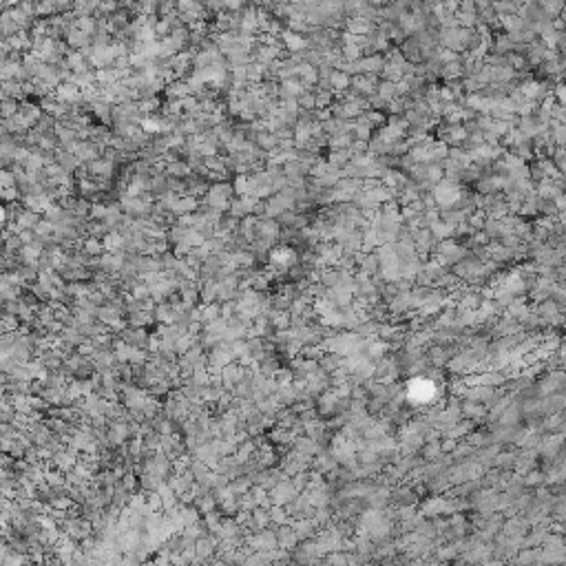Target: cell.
<instances>
[{
	"mask_svg": "<svg viewBox=\"0 0 566 566\" xmlns=\"http://www.w3.org/2000/svg\"><path fill=\"white\" fill-rule=\"evenodd\" d=\"M66 62H69V66H71V69H76L78 73L87 71V66H84V56H82V53H78V51L69 53V58H66Z\"/></svg>",
	"mask_w": 566,
	"mask_h": 566,
	"instance_id": "obj_8",
	"label": "cell"
},
{
	"mask_svg": "<svg viewBox=\"0 0 566 566\" xmlns=\"http://www.w3.org/2000/svg\"><path fill=\"white\" fill-rule=\"evenodd\" d=\"M542 7L546 16H555L559 11H564V0H542Z\"/></svg>",
	"mask_w": 566,
	"mask_h": 566,
	"instance_id": "obj_6",
	"label": "cell"
},
{
	"mask_svg": "<svg viewBox=\"0 0 566 566\" xmlns=\"http://www.w3.org/2000/svg\"><path fill=\"white\" fill-rule=\"evenodd\" d=\"M58 93H60V97H64V100H76L78 89H76V84H62Z\"/></svg>",
	"mask_w": 566,
	"mask_h": 566,
	"instance_id": "obj_9",
	"label": "cell"
},
{
	"mask_svg": "<svg viewBox=\"0 0 566 566\" xmlns=\"http://www.w3.org/2000/svg\"><path fill=\"white\" fill-rule=\"evenodd\" d=\"M281 40H283V45H285L288 51H301V49L308 45L306 38H303L301 33L290 31V29H288V31H281Z\"/></svg>",
	"mask_w": 566,
	"mask_h": 566,
	"instance_id": "obj_3",
	"label": "cell"
},
{
	"mask_svg": "<svg viewBox=\"0 0 566 566\" xmlns=\"http://www.w3.org/2000/svg\"><path fill=\"white\" fill-rule=\"evenodd\" d=\"M500 24L507 29L509 33H515L524 27V20H522L520 14H507V16H500Z\"/></svg>",
	"mask_w": 566,
	"mask_h": 566,
	"instance_id": "obj_4",
	"label": "cell"
},
{
	"mask_svg": "<svg viewBox=\"0 0 566 566\" xmlns=\"http://www.w3.org/2000/svg\"><path fill=\"white\" fill-rule=\"evenodd\" d=\"M66 42L73 47V49H89V45H93V35L80 31L78 27H71L66 29Z\"/></svg>",
	"mask_w": 566,
	"mask_h": 566,
	"instance_id": "obj_1",
	"label": "cell"
},
{
	"mask_svg": "<svg viewBox=\"0 0 566 566\" xmlns=\"http://www.w3.org/2000/svg\"><path fill=\"white\" fill-rule=\"evenodd\" d=\"M332 84L336 89H343V87H348V78H345L343 73H334V76H332Z\"/></svg>",
	"mask_w": 566,
	"mask_h": 566,
	"instance_id": "obj_11",
	"label": "cell"
},
{
	"mask_svg": "<svg viewBox=\"0 0 566 566\" xmlns=\"http://www.w3.org/2000/svg\"><path fill=\"white\" fill-rule=\"evenodd\" d=\"M345 24H348V31L354 35H365L372 31V20L365 16H350Z\"/></svg>",
	"mask_w": 566,
	"mask_h": 566,
	"instance_id": "obj_2",
	"label": "cell"
},
{
	"mask_svg": "<svg viewBox=\"0 0 566 566\" xmlns=\"http://www.w3.org/2000/svg\"><path fill=\"white\" fill-rule=\"evenodd\" d=\"M126 27H129V18H126L124 11H115V14L108 16V29H111V33L113 31L122 33Z\"/></svg>",
	"mask_w": 566,
	"mask_h": 566,
	"instance_id": "obj_5",
	"label": "cell"
},
{
	"mask_svg": "<svg viewBox=\"0 0 566 566\" xmlns=\"http://www.w3.org/2000/svg\"><path fill=\"white\" fill-rule=\"evenodd\" d=\"M381 66H383V60L379 56L365 58L363 62H358V69H361V71H381Z\"/></svg>",
	"mask_w": 566,
	"mask_h": 566,
	"instance_id": "obj_7",
	"label": "cell"
},
{
	"mask_svg": "<svg viewBox=\"0 0 566 566\" xmlns=\"http://www.w3.org/2000/svg\"><path fill=\"white\" fill-rule=\"evenodd\" d=\"M246 3L248 0H226V9L228 11H241V9H246Z\"/></svg>",
	"mask_w": 566,
	"mask_h": 566,
	"instance_id": "obj_10",
	"label": "cell"
}]
</instances>
